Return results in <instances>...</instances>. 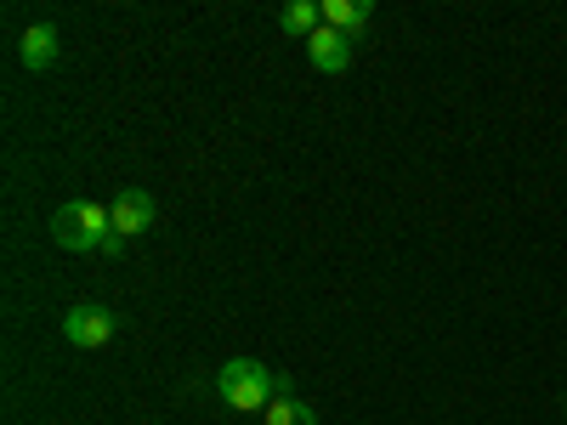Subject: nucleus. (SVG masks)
<instances>
[{
    "instance_id": "obj_9",
    "label": "nucleus",
    "mask_w": 567,
    "mask_h": 425,
    "mask_svg": "<svg viewBox=\"0 0 567 425\" xmlns=\"http://www.w3.org/2000/svg\"><path fill=\"white\" fill-rule=\"evenodd\" d=\"M261 425H318V414H312V403H301L290 392V397H272V408L261 414Z\"/></svg>"
},
{
    "instance_id": "obj_4",
    "label": "nucleus",
    "mask_w": 567,
    "mask_h": 425,
    "mask_svg": "<svg viewBox=\"0 0 567 425\" xmlns=\"http://www.w3.org/2000/svg\"><path fill=\"white\" fill-rule=\"evenodd\" d=\"M109 216H114V232H120V239H142V232L159 221V205H154L148 187H125V194L109 205Z\"/></svg>"
},
{
    "instance_id": "obj_5",
    "label": "nucleus",
    "mask_w": 567,
    "mask_h": 425,
    "mask_svg": "<svg viewBox=\"0 0 567 425\" xmlns=\"http://www.w3.org/2000/svg\"><path fill=\"white\" fill-rule=\"evenodd\" d=\"M63 58V34H58V23H29L23 34H18V63L29 69V74H45V69H52Z\"/></svg>"
},
{
    "instance_id": "obj_7",
    "label": "nucleus",
    "mask_w": 567,
    "mask_h": 425,
    "mask_svg": "<svg viewBox=\"0 0 567 425\" xmlns=\"http://www.w3.org/2000/svg\"><path fill=\"white\" fill-rule=\"evenodd\" d=\"M374 18V7H369V0H323V23L329 29H341L347 40H358V29Z\"/></svg>"
},
{
    "instance_id": "obj_3",
    "label": "nucleus",
    "mask_w": 567,
    "mask_h": 425,
    "mask_svg": "<svg viewBox=\"0 0 567 425\" xmlns=\"http://www.w3.org/2000/svg\"><path fill=\"white\" fill-rule=\"evenodd\" d=\"M114 312L109 307H97V301H80V307H69L63 312V341L69 346H80V352H97V346H109L114 341Z\"/></svg>"
},
{
    "instance_id": "obj_2",
    "label": "nucleus",
    "mask_w": 567,
    "mask_h": 425,
    "mask_svg": "<svg viewBox=\"0 0 567 425\" xmlns=\"http://www.w3.org/2000/svg\"><path fill=\"white\" fill-rule=\"evenodd\" d=\"M109 232H114V216H109V205H97V199H69V205L52 216V239H58L63 250H74V256L103 250Z\"/></svg>"
},
{
    "instance_id": "obj_6",
    "label": "nucleus",
    "mask_w": 567,
    "mask_h": 425,
    "mask_svg": "<svg viewBox=\"0 0 567 425\" xmlns=\"http://www.w3.org/2000/svg\"><path fill=\"white\" fill-rule=\"evenodd\" d=\"M307 63H312L318 74H341V69L352 63V40H347L341 29H329V23H323V29L307 40Z\"/></svg>"
},
{
    "instance_id": "obj_1",
    "label": "nucleus",
    "mask_w": 567,
    "mask_h": 425,
    "mask_svg": "<svg viewBox=\"0 0 567 425\" xmlns=\"http://www.w3.org/2000/svg\"><path fill=\"white\" fill-rule=\"evenodd\" d=\"M278 392H284V381H278L261 357H227L221 374H216V397H221L233 414H267Z\"/></svg>"
},
{
    "instance_id": "obj_8",
    "label": "nucleus",
    "mask_w": 567,
    "mask_h": 425,
    "mask_svg": "<svg viewBox=\"0 0 567 425\" xmlns=\"http://www.w3.org/2000/svg\"><path fill=\"white\" fill-rule=\"evenodd\" d=\"M278 29L296 34V40H312L323 29V7H312V0H290V7L278 12Z\"/></svg>"
}]
</instances>
